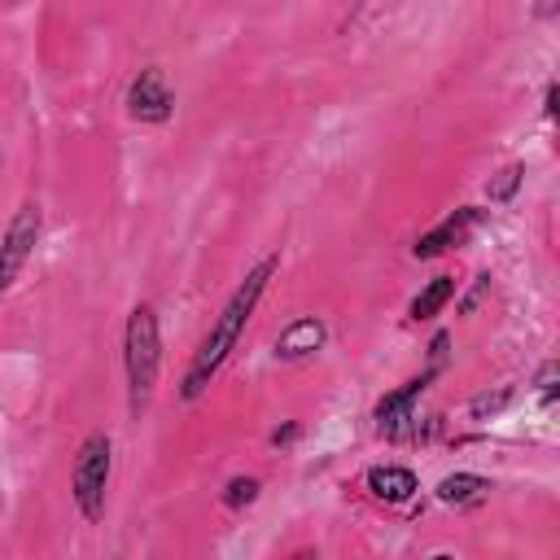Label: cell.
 I'll return each mask as SVG.
<instances>
[{"label":"cell","mask_w":560,"mask_h":560,"mask_svg":"<svg viewBox=\"0 0 560 560\" xmlns=\"http://www.w3.org/2000/svg\"><path fill=\"white\" fill-rule=\"evenodd\" d=\"M276 276H280V249L262 254V258L241 276V284L228 293V302L219 306V315L210 319L206 337L197 341V350H192V359H188V368H184V381H179V398H184V402H197V398L210 389V381L219 376V368H223V363L232 359V350L241 346V337H245V328H249V319H254V311H258V302H262V293L271 289Z\"/></svg>","instance_id":"1"},{"label":"cell","mask_w":560,"mask_h":560,"mask_svg":"<svg viewBox=\"0 0 560 560\" xmlns=\"http://www.w3.org/2000/svg\"><path fill=\"white\" fill-rule=\"evenodd\" d=\"M162 372V324L153 302H136L122 324V376H127V411L140 420L149 411V398L158 389Z\"/></svg>","instance_id":"2"},{"label":"cell","mask_w":560,"mask_h":560,"mask_svg":"<svg viewBox=\"0 0 560 560\" xmlns=\"http://www.w3.org/2000/svg\"><path fill=\"white\" fill-rule=\"evenodd\" d=\"M109 477H114V438L96 429V433H88L79 442L74 464H70V499H74V512L88 525H101L105 521Z\"/></svg>","instance_id":"3"},{"label":"cell","mask_w":560,"mask_h":560,"mask_svg":"<svg viewBox=\"0 0 560 560\" xmlns=\"http://www.w3.org/2000/svg\"><path fill=\"white\" fill-rule=\"evenodd\" d=\"M438 376H442V368H438V363H424V372H420V376H411V381H402L398 389L381 394V398H376V407H372L376 433H381V438H389V442L411 438V429H416V402H420V394H424Z\"/></svg>","instance_id":"4"},{"label":"cell","mask_w":560,"mask_h":560,"mask_svg":"<svg viewBox=\"0 0 560 560\" xmlns=\"http://www.w3.org/2000/svg\"><path fill=\"white\" fill-rule=\"evenodd\" d=\"M39 236H44V210H39V201H22V206L13 210L4 236H0V298L13 289V280H18L22 267L31 262Z\"/></svg>","instance_id":"5"},{"label":"cell","mask_w":560,"mask_h":560,"mask_svg":"<svg viewBox=\"0 0 560 560\" xmlns=\"http://www.w3.org/2000/svg\"><path fill=\"white\" fill-rule=\"evenodd\" d=\"M127 114L144 127H162L175 118V92L166 83L162 66H144L131 83H127Z\"/></svg>","instance_id":"6"},{"label":"cell","mask_w":560,"mask_h":560,"mask_svg":"<svg viewBox=\"0 0 560 560\" xmlns=\"http://www.w3.org/2000/svg\"><path fill=\"white\" fill-rule=\"evenodd\" d=\"M486 223V210L481 206H459V210H451L446 219H438L429 232H420L416 236V245H411V258H442V254H451V249H459V245H468L472 241V232Z\"/></svg>","instance_id":"7"},{"label":"cell","mask_w":560,"mask_h":560,"mask_svg":"<svg viewBox=\"0 0 560 560\" xmlns=\"http://www.w3.org/2000/svg\"><path fill=\"white\" fill-rule=\"evenodd\" d=\"M324 346H328V324H324L319 315H298V319H289V324L276 332L271 354H276L280 363H306V359H315Z\"/></svg>","instance_id":"8"},{"label":"cell","mask_w":560,"mask_h":560,"mask_svg":"<svg viewBox=\"0 0 560 560\" xmlns=\"http://www.w3.org/2000/svg\"><path fill=\"white\" fill-rule=\"evenodd\" d=\"M363 486H368V494H372L376 503L402 508V503H411V499H416L420 477H416L407 464H372V468L363 472Z\"/></svg>","instance_id":"9"},{"label":"cell","mask_w":560,"mask_h":560,"mask_svg":"<svg viewBox=\"0 0 560 560\" xmlns=\"http://www.w3.org/2000/svg\"><path fill=\"white\" fill-rule=\"evenodd\" d=\"M490 490H494V481H490L486 472H468V468H455V472H446V477L433 486V499H438L442 508L468 512V508H481V503L490 499Z\"/></svg>","instance_id":"10"},{"label":"cell","mask_w":560,"mask_h":560,"mask_svg":"<svg viewBox=\"0 0 560 560\" xmlns=\"http://www.w3.org/2000/svg\"><path fill=\"white\" fill-rule=\"evenodd\" d=\"M455 289H459L455 276H433V280L411 298V306H407V324H429V319H438V315L451 306Z\"/></svg>","instance_id":"11"},{"label":"cell","mask_w":560,"mask_h":560,"mask_svg":"<svg viewBox=\"0 0 560 560\" xmlns=\"http://www.w3.org/2000/svg\"><path fill=\"white\" fill-rule=\"evenodd\" d=\"M521 184H525V162H508L486 179V201L490 206H508V201H516Z\"/></svg>","instance_id":"12"},{"label":"cell","mask_w":560,"mask_h":560,"mask_svg":"<svg viewBox=\"0 0 560 560\" xmlns=\"http://www.w3.org/2000/svg\"><path fill=\"white\" fill-rule=\"evenodd\" d=\"M258 494H262V481H258V477L236 472V477H228V486H223L219 503H223L228 512H245V508H254V503H258Z\"/></svg>","instance_id":"13"},{"label":"cell","mask_w":560,"mask_h":560,"mask_svg":"<svg viewBox=\"0 0 560 560\" xmlns=\"http://www.w3.org/2000/svg\"><path fill=\"white\" fill-rule=\"evenodd\" d=\"M512 398H516V385H494V389H481V394H472L468 416H472V420H490V416H499V411H503Z\"/></svg>","instance_id":"14"},{"label":"cell","mask_w":560,"mask_h":560,"mask_svg":"<svg viewBox=\"0 0 560 560\" xmlns=\"http://www.w3.org/2000/svg\"><path fill=\"white\" fill-rule=\"evenodd\" d=\"M556 376H560L556 359H542V363H538V372H534V398H538V407H542V411H551V407H556V394H560Z\"/></svg>","instance_id":"15"},{"label":"cell","mask_w":560,"mask_h":560,"mask_svg":"<svg viewBox=\"0 0 560 560\" xmlns=\"http://www.w3.org/2000/svg\"><path fill=\"white\" fill-rule=\"evenodd\" d=\"M486 293H490V271H477L472 289H468V293H464V298L455 302V311H459V315H472V311H477V302H481Z\"/></svg>","instance_id":"16"},{"label":"cell","mask_w":560,"mask_h":560,"mask_svg":"<svg viewBox=\"0 0 560 560\" xmlns=\"http://www.w3.org/2000/svg\"><path fill=\"white\" fill-rule=\"evenodd\" d=\"M298 438H302V424H298V420H284L280 429H271V438H267V442H271V446H293Z\"/></svg>","instance_id":"17"},{"label":"cell","mask_w":560,"mask_h":560,"mask_svg":"<svg viewBox=\"0 0 560 560\" xmlns=\"http://www.w3.org/2000/svg\"><path fill=\"white\" fill-rule=\"evenodd\" d=\"M560 0H534V22H556Z\"/></svg>","instance_id":"18"},{"label":"cell","mask_w":560,"mask_h":560,"mask_svg":"<svg viewBox=\"0 0 560 560\" xmlns=\"http://www.w3.org/2000/svg\"><path fill=\"white\" fill-rule=\"evenodd\" d=\"M542 118L547 122L556 118V83H547V92H542Z\"/></svg>","instance_id":"19"}]
</instances>
